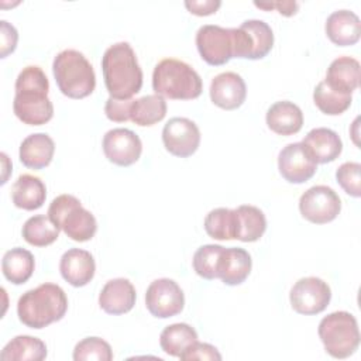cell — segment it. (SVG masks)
<instances>
[{"instance_id":"cell-11","label":"cell","mask_w":361,"mask_h":361,"mask_svg":"<svg viewBox=\"0 0 361 361\" xmlns=\"http://www.w3.org/2000/svg\"><path fill=\"white\" fill-rule=\"evenodd\" d=\"M145 305L154 317L168 319L183 310L185 295L173 279L159 278L147 288Z\"/></svg>"},{"instance_id":"cell-16","label":"cell","mask_w":361,"mask_h":361,"mask_svg":"<svg viewBox=\"0 0 361 361\" xmlns=\"http://www.w3.org/2000/svg\"><path fill=\"white\" fill-rule=\"evenodd\" d=\"M59 271L62 278L69 285L80 288L93 279L96 272V262L89 251L71 248L61 257Z\"/></svg>"},{"instance_id":"cell-25","label":"cell","mask_w":361,"mask_h":361,"mask_svg":"<svg viewBox=\"0 0 361 361\" xmlns=\"http://www.w3.org/2000/svg\"><path fill=\"white\" fill-rule=\"evenodd\" d=\"M35 268L34 255L21 247H14L8 250L1 259V271L7 281L14 285L25 283Z\"/></svg>"},{"instance_id":"cell-15","label":"cell","mask_w":361,"mask_h":361,"mask_svg":"<svg viewBox=\"0 0 361 361\" xmlns=\"http://www.w3.org/2000/svg\"><path fill=\"white\" fill-rule=\"evenodd\" d=\"M210 99L223 110H235L247 96V86L244 79L235 72H223L212 79Z\"/></svg>"},{"instance_id":"cell-21","label":"cell","mask_w":361,"mask_h":361,"mask_svg":"<svg viewBox=\"0 0 361 361\" xmlns=\"http://www.w3.org/2000/svg\"><path fill=\"white\" fill-rule=\"evenodd\" d=\"M252 259L248 251L238 247L224 248L219 262V278L228 286L241 285L250 275Z\"/></svg>"},{"instance_id":"cell-3","label":"cell","mask_w":361,"mask_h":361,"mask_svg":"<svg viewBox=\"0 0 361 361\" xmlns=\"http://www.w3.org/2000/svg\"><path fill=\"white\" fill-rule=\"evenodd\" d=\"M196 48L202 59L212 66H221L231 58L250 59L251 39L241 28L202 25L196 32Z\"/></svg>"},{"instance_id":"cell-30","label":"cell","mask_w":361,"mask_h":361,"mask_svg":"<svg viewBox=\"0 0 361 361\" xmlns=\"http://www.w3.org/2000/svg\"><path fill=\"white\" fill-rule=\"evenodd\" d=\"M204 230L214 240H237L235 209L217 207L204 217Z\"/></svg>"},{"instance_id":"cell-9","label":"cell","mask_w":361,"mask_h":361,"mask_svg":"<svg viewBox=\"0 0 361 361\" xmlns=\"http://www.w3.org/2000/svg\"><path fill=\"white\" fill-rule=\"evenodd\" d=\"M300 214L310 223L326 224L333 221L341 212L338 195L326 185L309 188L299 199Z\"/></svg>"},{"instance_id":"cell-40","label":"cell","mask_w":361,"mask_h":361,"mask_svg":"<svg viewBox=\"0 0 361 361\" xmlns=\"http://www.w3.org/2000/svg\"><path fill=\"white\" fill-rule=\"evenodd\" d=\"M221 6L220 0H186L185 7L195 16H210L214 14Z\"/></svg>"},{"instance_id":"cell-8","label":"cell","mask_w":361,"mask_h":361,"mask_svg":"<svg viewBox=\"0 0 361 361\" xmlns=\"http://www.w3.org/2000/svg\"><path fill=\"white\" fill-rule=\"evenodd\" d=\"M324 350L334 358L353 355L360 345V330L355 317L344 310L324 316L317 329Z\"/></svg>"},{"instance_id":"cell-13","label":"cell","mask_w":361,"mask_h":361,"mask_svg":"<svg viewBox=\"0 0 361 361\" xmlns=\"http://www.w3.org/2000/svg\"><path fill=\"white\" fill-rule=\"evenodd\" d=\"M103 152L106 158L118 166L135 164L142 152L140 137L128 128L109 130L103 137Z\"/></svg>"},{"instance_id":"cell-41","label":"cell","mask_w":361,"mask_h":361,"mask_svg":"<svg viewBox=\"0 0 361 361\" xmlns=\"http://www.w3.org/2000/svg\"><path fill=\"white\" fill-rule=\"evenodd\" d=\"M257 7L259 8H265V10H271V8H276L282 16H293L296 14L299 4L296 1H275V3H254Z\"/></svg>"},{"instance_id":"cell-17","label":"cell","mask_w":361,"mask_h":361,"mask_svg":"<svg viewBox=\"0 0 361 361\" xmlns=\"http://www.w3.org/2000/svg\"><path fill=\"white\" fill-rule=\"evenodd\" d=\"M137 293L134 285L126 278H114L106 282L99 295V306L107 314L128 313L135 305Z\"/></svg>"},{"instance_id":"cell-10","label":"cell","mask_w":361,"mask_h":361,"mask_svg":"<svg viewBox=\"0 0 361 361\" xmlns=\"http://www.w3.org/2000/svg\"><path fill=\"white\" fill-rule=\"evenodd\" d=\"M331 289L317 276L300 278L290 289L289 300L292 309L299 314H319L330 303Z\"/></svg>"},{"instance_id":"cell-12","label":"cell","mask_w":361,"mask_h":361,"mask_svg":"<svg viewBox=\"0 0 361 361\" xmlns=\"http://www.w3.org/2000/svg\"><path fill=\"white\" fill-rule=\"evenodd\" d=\"M165 149L179 158L193 155L200 144V130L186 117H173L162 128Z\"/></svg>"},{"instance_id":"cell-37","label":"cell","mask_w":361,"mask_h":361,"mask_svg":"<svg viewBox=\"0 0 361 361\" xmlns=\"http://www.w3.org/2000/svg\"><path fill=\"white\" fill-rule=\"evenodd\" d=\"M180 360L183 361H190V360H209V361H220L221 360V354L219 353V350L209 344V343H199L195 341L192 345H189L180 355Z\"/></svg>"},{"instance_id":"cell-35","label":"cell","mask_w":361,"mask_h":361,"mask_svg":"<svg viewBox=\"0 0 361 361\" xmlns=\"http://www.w3.org/2000/svg\"><path fill=\"white\" fill-rule=\"evenodd\" d=\"M75 361H110L113 351L110 344L100 337H86L73 348Z\"/></svg>"},{"instance_id":"cell-6","label":"cell","mask_w":361,"mask_h":361,"mask_svg":"<svg viewBox=\"0 0 361 361\" xmlns=\"http://www.w3.org/2000/svg\"><path fill=\"white\" fill-rule=\"evenodd\" d=\"M52 72L61 93L71 99L87 97L96 87L92 63L76 49L61 51L54 58Z\"/></svg>"},{"instance_id":"cell-29","label":"cell","mask_w":361,"mask_h":361,"mask_svg":"<svg viewBox=\"0 0 361 361\" xmlns=\"http://www.w3.org/2000/svg\"><path fill=\"white\" fill-rule=\"evenodd\" d=\"M195 341H197V333L188 323H173L166 326L159 336L162 351L172 357H179Z\"/></svg>"},{"instance_id":"cell-23","label":"cell","mask_w":361,"mask_h":361,"mask_svg":"<svg viewBox=\"0 0 361 361\" xmlns=\"http://www.w3.org/2000/svg\"><path fill=\"white\" fill-rule=\"evenodd\" d=\"M54 140L45 133L30 134L20 144V161L31 169H42L48 166L54 158Z\"/></svg>"},{"instance_id":"cell-2","label":"cell","mask_w":361,"mask_h":361,"mask_svg":"<svg viewBox=\"0 0 361 361\" xmlns=\"http://www.w3.org/2000/svg\"><path fill=\"white\" fill-rule=\"evenodd\" d=\"M102 72L110 97L131 99L142 87V71L128 42L113 44L104 51Z\"/></svg>"},{"instance_id":"cell-32","label":"cell","mask_w":361,"mask_h":361,"mask_svg":"<svg viewBox=\"0 0 361 361\" xmlns=\"http://www.w3.org/2000/svg\"><path fill=\"white\" fill-rule=\"evenodd\" d=\"M247 31L251 39V55L250 59L265 58L274 47V32L271 27L262 20H245L241 25Z\"/></svg>"},{"instance_id":"cell-7","label":"cell","mask_w":361,"mask_h":361,"mask_svg":"<svg viewBox=\"0 0 361 361\" xmlns=\"http://www.w3.org/2000/svg\"><path fill=\"white\" fill-rule=\"evenodd\" d=\"M48 217L71 240L78 243L92 240L97 231L94 216L73 195L65 193L56 196L48 207Z\"/></svg>"},{"instance_id":"cell-33","label":"cell","mask_w":361,"mask_h":361,"mask_svg":"<svg viewBox=\"0 0 361 361\" xmlns=\"http://www.w3.org/2000/svg\"><path fill=\"white\" fill-rule=\"evenodd\" d=\"M313 102L322 113L327 116H338L351 106L353 97L351 94L333 90L324 80H322L313 90Z\"/></svg>"},{"instance_id":"cell-26","label":"cell","mask_w":361,"mask_h":361,"mask_svg":"<svg viewBox=\"0 0 361 361\" xmlns=\"http://www.w3.org/2000/svg\"><path fill=\"white\" fill-rule=\"evenodd\" d=\"M47 358V345L32 336L11 338L0 353L3 361H42Z\"/></svg>"},{"instance_id":"cell-4","label":"cell","mask_w":361,"mask_h":361,"mask_svg":"<svg viewBox=\"0 0 361 361\" xmlns=\"http://www.w3.org/2000/svg\"><path fill=\"white\" fill-rule=\"evenodd\" d=\"M68 310V298L56 283H42L23 293L17 302V314L30 329H44L61 320Z\"/></svg>"},{"instance_id":"cell-36","label":"cell","mask_w":361,"mask_h":361,"mask_svg":"<svg viewBox=\"0 0 361 361\" xmlns=\"http://www.w3.org/2000/svg\"><path fill=\"white\" fill-rule=\"evenodd\" d=\"M361 165L358 162H344L336 171V179L343 190L353 196H361Z\"/></svg>"},{"instance_id":"cell-28","label":"cell","mask_w":361,"mask_h":361,"mask_svg":"<svg viewBox=\"0 0 361 361\" xmlns=\"http://www.w3.org/2000/svg\"><path fill=\"white\" fill-rule=\"evenodd\" d=\"M166 102L159 94H147L135 99L131 104L130 120L141 127H149L164 120Z\"/></svg>"},{"instance_id":"cell-34","label":"cell","mask_w":361,"mask_h":361,"mask_svg":"<svg viewBox=\"0 0 361 361\" xmlns=\"http://www.w3.org/2000/svg\"><path fill=\"white\" fill-rule=\"evenodd\" d=\"M224 247L219 244H206L193 254V269L203 279L219 278V262Z\"/></svg>"},{"instance_id":"cell-20","label":"cell","mask_w":361,"mask_h":361,"mask_svg":"<svg viewBox=\"0 0 361 361\" xmlns=\"http://www.w3.org/2000/svg\"><path fill=\"white\" fill-rule=\"evenodd\" d=\"M267 126L278 135H292L300 131L303 126V113L289 100L275 102L265 116Z\"/></svg>"},{"instance_id":"cell-1","label":"cell","mask_w":361,"mask_h":361,"mask_svg":"<svg viewBox=\"0 0 361 361\" xmlns=\"http://www.w3.org/2000/svg\"><path fill=\"white\" fill-rule=\"evenodd\" d=\"M13 102L14 114L28 126H42L54 116V106L48 97L49 82L37 65L25 66L16 79Z\"/></svg>"},{"instance_id":"cell-38","label":"cell","mask_w":361,"mask_h":361,"mask_svg":"<svg viewBox=\"0 0 361 361\" xmlns=\"http://www.w3.org/2000/svg\"><path fill=\"white\" fill-rule=\"evenodd\" d=\"M134 99H114L109 97L104 104V113L109 120L114 123H124L130 120V110Z\"/></svg>"},{"instance_id":"cell-5","label":"cell","mask_w":361,"mask_h":361,"mask_svg":"<svg viewBox=\"0 0 361 361\" xmlns=\"http://www.w3.org/2000/svg\"><path fill=\"white\" fill-rule=\"evenodd\" d=\"M152 89L155 94L172 100L197 99L203 90L199 73L186 62L165 58L159 61L152 72Z\"/></svg>"},{"instance_id":"cell-39","label":"cell","mask_w":361,"mask_h":361,"mask_svg":"<svg viewBox=\"0 0 361 361\" xmlns=\"http://www.w3.org/2000/svg\"><path fill=\"white\" fill-rule=\"evenodd\" d=\"M18 41V32L13 24H10L6 20L0 21V58H6L8 54H11Z\"/></svg>"},{"instance_id":"cell-24","label":"cell","mask_w":361,"mask_h":361,"mask_svg":"<svg viewBox=\"0 0 361 361\" xmlns=\"http://www.w3.org/2000/svg\"><path fill=\"white\" fill-rule=\"evenodd\" d=\"M45 183L34 175L23 173L11 188V200L16 207L23 210H37L45 203Z\"/></svg>"},{"instance_id":"cell-18","label":"cell","mask_w":361,"mask_h":361,"mask_svg":"<svg viewBox=\"0 0 361 361\" xmlns=\"http://www.w3.org/2000/svg\"><path fill=\"white\" fill-rule=\"evenodd\" d=\"M302 144L316 164L333 162L343 151V142L338 134L326 127L310 130Z\"/></svg>"},{"instance_id":"cell-31","label":"cell","mask_w":361,"mask_h":361,"mask_svg":"<svg viewBox=\"0 0 361 361\" xmlns=\"http://www.w3.org/2000/svg\"><path fill=\"white\" fill-rule=\"evenodd\" d=\"M23 238L34 247H47L55 243L59 237V227L44 214L30 217L21 230Z\"/></svg>"},{"instance_id":"cell-14","label":"cell","mask_w":361,"mask_h":361,"mask_svg":"<svg viewBox=\"0 0 361 361\" xmlns=\"http://www.w3.org/2000/svg\"><path fill=\"white\" fill-rule=\"evenodd\" d=\"M278 169L285 180L299 185L313 178L317 164L302 142H290L279 151Z\"/></svg>"},{"instance_id":"cell-27","label":"cell","mask_w":361,"mask_h":361,"mask_svg":"<svg viewBox=\"0 0 361 361\" xmlns=\"http://www.w3.org/2000/svg\"><path fill=\"white\" fill-rule=\"evenodd\" d=\"M237 213V240L254 243L262 237L267 230V219L261 209L251 204H241Z\"/></svg>"},{"instance_id":"cell-19","label":"cell","mask_w":361,"mask_h":361,"mask_svg":"<svg viewBox=\"0 0 361 361\" xmlns=\"http://www.w3.org/2000/svg\"><path fill=\"white\" fill-rule=\"evenodd\" d=\"M329 39L338 47L354 45L361 37L360 17L350 10L333 11L324 25Z\"/></svg>"},{"instance_id":"cell-22","label":"cell","mask_w":361,"mask_h":361,"mask_svg":"<svg viewBox=\"0 0 361 361\" xmlns=\"http://www.w3.org/2000/svg\"><path fill=\"white\" fill-rule=\"evenodd\" d=\"M326 85L336 92L351 94L360 86V62L351 56H338L327 68Z\"/></svg>"}]
</instances>
